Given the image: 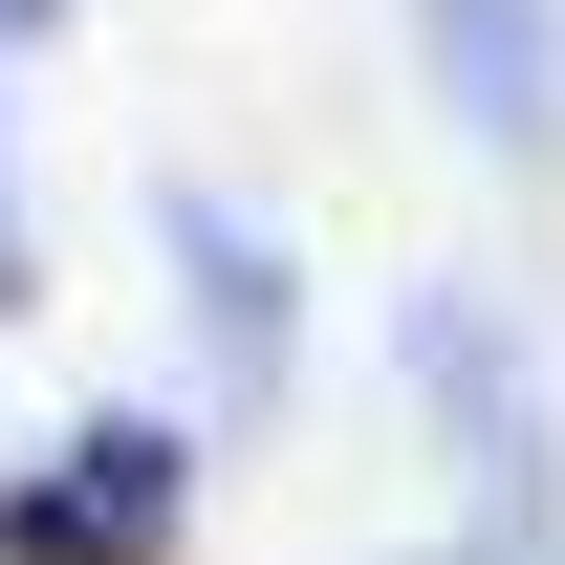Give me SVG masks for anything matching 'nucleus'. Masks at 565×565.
Wrapping results in <instances>:
<instances>
[{
	"label": "nucleus",
	"mask_w": 565,
	"mask_h": 565,
	"mask_svg": "<svg viewBox=\"0 0 565 565\" xmlns=\"http://www.w3.org/2000/svg\"><path fill=\"white\" fill-rule=\"evenodd\" d=\"M152 544H174V435H152V414L66 435V479L0 500V565H152Z\"/></svg>",
	"instance_id": "obj_1"
},
{
	"label": "nucleus",
	"mask_w": 565,
	"mask_h": 565,
	"mask_svg": "<svg viewBox=\"0 0 565 565\" xmlns=\"http://www.w3.org/2000/svg\"><path fill=\"white\" fill-rule=\"evenodd\" d=\"M0 22H22V0H0Z\"/></svg>",
	"instance_id": "obj_3"
},
{
	"label": "nucleus",
	"mask_w": 565,
	"mask_h": 565,
	"mask_svg": "<svg viewBox=\"0 0 565 565\" xmlns=\"http://www.w3.org/2000/svg\"><path fill=\"white\" fill-rule=\"evenodd\" d=\"M0 282H22V239H0Z\"/></svg>",
	"instance_id": "obj_2"
}]
</instances>
